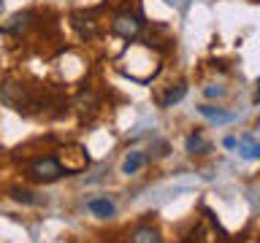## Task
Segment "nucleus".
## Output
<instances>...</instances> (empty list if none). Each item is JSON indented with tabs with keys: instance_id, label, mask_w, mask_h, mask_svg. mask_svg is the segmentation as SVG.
Wrapping results in <instances>:
<instances>
[{
	"instance_id": "1",
	"label": "nucleus",
	"mask_w": 260,
	"mask_h": 243,
	"mask_svg": "<svg viewBox=\"0 0 260 243\" xmlns=\"http://www.w3.org/2000/svg\"><path fill=\"white\" fill-rule=\"evenodd\" d=\"M0 100H3L6 105H11V108L19 111V113H32L38 108L36 95L22 84H3L0 87Z\"/></svg>"
},
{
	"instance_id": "2",
	"label": "nucleus",
	"mask_w": 260,
	"mask_h": 243,
	"mask_svg": "<svg viewBox=\"0 0 260 243\" xmlns=\"http://www.w3.org/2000/svg\"><path fill=\"white\" fill-rule=\"evenodd\" d=\"M27 176L36 178V181H41V184H52V181H57V178L65 176V170L60 165V159H54V157H38V159L30 162Z\"/></svg>"
},
{
	"instance_id": "3",
	"label": "nucleus",
	"mask_w": 260,
	"mask_h": 243,
	"mask_svg": "<svg viewBox=\"0 0 260 243\" xmlns=\"http://www.w3.org/2000/svg\"><path fill=\"white\" fill-rule=\"evenodd\" d=\"M141 27H144V22H141V16L138 14H117L114 16V22H111V30L117 32L119 38H136L138 32H141Z\"/></svg>"
},
{
	"instance_id": "4",
	"label": "nucleus",
	"mask_w": 260,
	"mask_h": 243,
	"mask_svg": "<svg viewBox=\"0 0 260 243\" xmlns=\"http://www.w3.org/2000/svg\"><path fill=\"white\" fill-rule=\"evenodd\" d=\"M62 170L65 176H73L79 173V170H84L89 165V154L81 149V146H68V149H62Z\"/></svg>"
},
{
	"instance_id": "5",
	"label": "nucleus",
	"mask_w": 260,
	"mask_h": 243,
	"mask_svg": "<svg viewBox=\"0 0 260 243\" xmlns=\"http://www.w3.org/2000/svg\"><path fill=\"white\" fill-rule=\"evenodd\" d=\"M236 146H239V157L241 159H247V162L260 159V141L255 135H241L239 141H236Z\"/></svg>"
},
{
	"instance_id": "6",
	"label": "nucleus",
	"mask_w": 260,
	"mask_h": 243,
	"mask_svg": "<svg viewBox=\"0 0 260 243\" xmlns=\"http://www.w3.org/2000/svg\"><path fill=\"white\" fill-rule=\"evenodd\" d=\"M73 27L81 32V38H95L98 35V24L89 14H73Z\"/></svg>"
},
{
	"instance_id": "7",
	"label": "nucleus",
	"mask_w": 260,
	"mask_h": 243,
	"mask_svg": "<svg viewBox=\"0 0 260 243\" xmlns=\"http://www.w3.org/2000/svg\"><path fill=\"white\" fill-rule=\"evenodd\" d=\"M198 113H201V116H206L209 122H217V125H228V122L236 119V113L222 111V108H217V105H201Z\"/></svg>"
},
{
	"instance_id": "8",
	"label": "nucleus",
	"mask_w": 260,
	"mask_h": 243,
	"mask_svg": "<svg viewBox=\"0 0 260 243\" xmlns=\"http://www.w3.org/2000/svg\"><path fill=\"white\" fill-rule=\"evenodd\" d=\"M87 208L92 211L95 216H101V219H111V216H114V211H117V208H114V202H111L109 197H92V200L87 202Z\"/></svg>"
},
{
	"instance_id": "9",
	"label": "nucleus",
	"mask_w": 260,
	"mask_h": 243,
	"mask_svg": "<svg viewBox=\"0 0 260 243\" xmlns=\"http://www.w3.org/2000/svg\"><path fill=\"white\" fill-rule=\"evenodd\" d=\"M184 151L192 154V157H195V154H206L209 151V141L201 133H190L184 138Z\"/></svg>"
},
{
	"instance_id": "10",
	"label": "nucleus",
	"mask_w": 260,
	"mask_h": 243,
	"mask_svg": "<svg viewBox=\"0 0 260 243\" xmlns=\"http://www.w3.org/2000/svg\"><path fill=\"white\" fill-rule=\"evenodd\" d=\"M146 165V154L144 151H130L127 157H125V162H122V173L125 176H133V173H138Z\"/></svg>"
},
{
	"instance_id": "11",
	"label": "nucleus",
	"mask_w": 260,
	"mask_h": 243,
	"mask_svg": "<svg viewBox=\"0 0 260 243\" xmlns=\"http://www.w3.org/2000/svg\"><path fill=\"white\" fill-rule=\"evenodd\" d=\"M130 243H162V238H160V232L154 230V227H149V224H141L138 230L133 232V238H130Z\"/></svg>"
},
{
	"instance_id": "12",
	"label": "nucleus",
	"mask_w": 260,
	"mask_h": 243,
	"mask_svg": "<svg viewBox=\"0 0 260 243\" xmlns=\"http://www.w3.org/2000/svg\"><path fill=\"white\" fill-rule=\"evenodd\" d=\"M76 111L81 113V116H95V111H98L95 95H92V92H81L79 100H76Z\"/></svg>"
},
{
	"instance_id": "13",
	"label": "nucleus",
	"mask_w": 260,
	"mask_h": 243,
	"mask_svg": "<svg viewBox=\"0 0 260 243\" xmlns=\"http://www.w3.org/2000/svg\"><path fill=\"white\" fill-rule=\"evenodd\" d=\"M184 95H187V84H184V81H182V84L171 87L168 92L162 95V100H160V105H162V108H171V105H174V103H179V100H182Z\"/></svg>"
},
{
	"instance_id": "14",
	"label": "nucleus",
	"mask_w": 260,
	"mask_h": 243,
	"mask_svg": "<svg viewBox=\"0 0 260 243\" xmlns=\"http://www.w3.org/2000/svg\"><path fill=\"white\" fill-rule=\"evenodd\" d=\"M11 197L16 200V202H24V206H38V197H32V192H27V189H11Z\"/></svg>"
},
{
	"instance_id": "15",
	"label": "nucleus",
	"mask_w": 260,
	"mask_h": 243,
	"mask_svg": "<svg viewBox=\"0 0 260 243\" xmlns=\"http://www.w3.org/2000/svg\"><path fill=\"white\" fill-rule=\"evenodd\" d=\"M203 95H206V97H211V100H214V97H225V87H217V84H209L206 89H203Z\"/></svg>"
},
{
	"instance_id": "16",
	"label": "nucleus",
	"mask_w": 260,
	"mask_h": 243,
	"mask_svg": "<svg viewBox=\"0 0 260 243\" xmlns=\"http://www.w3.org/2000/svg\"><path fill=\"white\" fill-rule=\"evenodd\" d=\"M222 143H225V149H236V138H225Z\"/></svg>"
},
{
	"instance_id": "17",
	"label": "nucleus",
	"mask_w": 260,
	"mask_h": 243,
	"mask_svg": "<svg viewBox=\"0 0 260 243\" xmlns=\"http://www.w3.org/2000/svg\"><path fill=\"white\" fill-rule=\"evenodd\" d=\"M168 3H171V6H176V8H187L184 0H168Z\"/></svg>"
},
{
	"instance_id": "18",
	"label": "nucleus",
	"mask_w": 260,
	"mask_h": 243,
	"mask_svg": "<svg viewBox=\"0 0 260 243\" xmlns=\"http://www.w3.org/2000/svg\"><path fill=\"white\" fill-rule=\"evenodd\" d=\"M257 103H260V78H257Z\"/></svg>"
},
{
	"instance_id": "19",
	"label": "nucleus",
	"mask_w": 260,
	"mask_h": 243,
	"mask_svg": "<svg viewBox=\"0 0 260 243\" xmlns=\"http://www.w3.org/2000/svg\"><path fill=\"white\" fill-rule=\"evenodd\" d=\"M0 8H3V0H0Z\"/></svg>"
}]
</instances>
